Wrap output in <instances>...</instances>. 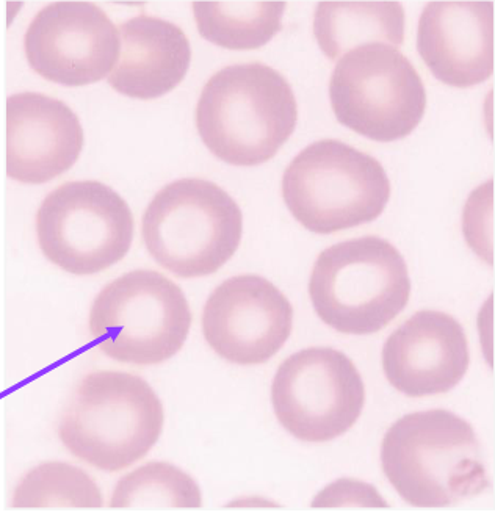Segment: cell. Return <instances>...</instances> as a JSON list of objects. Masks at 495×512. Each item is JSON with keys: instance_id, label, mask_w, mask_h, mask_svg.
<instances>
[{"instance_id": "cell-16", "label": "cell", "mask_w": 495, "mask_h": 512, "mask_svg": "<svg viewBox=\"0 0 495 512\" xmlns=\"http://www.w3.org/2000/svg\"><path fill=\"white\" fill-rule=\"evenodd\" d=\"M118 30L120 58L109 76L113 90L127 98L151 101L171 93L185 79L192 44L181 27L141 13Z\"/></svg>"}, {"instance_id": "cell-13", "label": "cell", "mask_w": 495, "mask_h": 512, "mask_svg": "<svg viewBox=\"0 0 495 512\" xmlns=\"http://www.w3.org/2000/svg\"><path fill=\"white\" fill-rule=\"evenodd\" d=\"M466 331L441 311H420L398 326L383 347L387 381L406 397L447 394L469 370Z\"/></svg>"}, {"instance_id": "cell-10", "label": "cell", "mask_w": 495, "mask_h": 512, "mask_svg": "<svg viewBox=\"0 0 495 512\" xmlns=\"http://www.w3.org/2000/svg\"><path fill=\"white\" fill-rule=\"evenodd\" d=\"M271 403L287 433L323 444L344 436L358 422L365 403L364 381L342 351L306 348L279 365Z\"/></svg>"}, {"instance_id": "cell-20", "label": "cell", "mask_w": 495, "mask_h": 512, "mask_svg": "<svg viewBox=\"0 0 495 512\" xmlns=\"http://www.w3.org/2000/svg\"><path fill=\"white\" fill-rule=\"evenodd\" d=\"M101 489L88 473L66 462H46L18 484L15 509H101Z\"/></svg>"}, {"instance_id": "cell-2", "label": "cell", "mask_w": 495, "mask_h": 512, "mask_svg": "<svg viewBox=\"0 0 495 512\" xmlns=\"http://www.w3.org/2000/svg\"><path fill=\"white\" fill-rule=\"evenodd\" d=\"M474 428L445 409L414 412L389 428L381 445L384 475L416 508H447L489 487Z\"/></svg>"}, {"instance_id": "cell-5", "label": "cell", "mask_w": 495, "mask_h": 512, "mask_svg": "<svg viewBox=\"0 0 495 512\" xmlns=\"http://www.w3.org/2000/svg\"><path fill=\"white\" fill-rule=\"evenodd\" d=\"M141 234L160 267L178 278H203L217 273L239 249L242 210L214 182L179 179L149 202Z\"/></svg>"}, {"instance_id": "cell-12", "label": "cell", "mask_w": 495, "mask_h": 512, "mask_svg": "<svg viewBox=\"0 0 495 512\" xmlns=\"http://www.w3.org/2000/svg\"><path fill=\"white\" fill-rule=\"evenodd\" d=\"M292 328V304L262 276L226 279L204 306V339L232 364H265L286 345Z\"/></svg>"}, {"instance_id": "cell-18", "label": "cell", "mask_w": 495, "mask_h": 512, "mask_svg": "<svg viewBox=\"0 0 495 512\" xmlns=\"http://www.w3.org/2000/svg\"><path fill=\"white\" fill-rule=\"evenodd\" d=\"M286 7V2L261 0L193 2V15L204 40L231 51H253L281 32Z\"/></svg>"}, {"instance_id": "cell-15", "label": "cell", "mask_w": 495, "mask_h": 512, "mask_svg": "<svg viewBox=\"0 0 495 512\" xmlns=\"http://www.w3.org/2000/svg\"><path fill=\"white\" fill-rule=\"evenodd\" d=\"M417 51L445 85L470 88L486 82L494 73V5L431 2L420 15Z\"/></svg>"}, {"instance_id": "cell-7", "label": "cell", "mask_w": 495, "mask_h": 512, "mask_svg": "<svg viewBox=\"0 0 495 512\" xmlns=\"http://www.w3.org/2000/svg\"><path fill=\"white\" fill-rule=\"evenodd\" d=\"M193 315L176 282L152 270H134L105 285L94 298L90 332L113 361L157 365L176 356Z\"/></svg>"}, {"instance_id": "cell-17", "label": "cell", "mask_w": 495, "mask_h": 512, "mask_svg": "<svg viewBox=\"0 0 495 512\" xmlns=\"http://www.w3.org/2000/svg\"><path fill=\"white\" fill-rule=\"evenodd\" d=\"M405 10L400 2H320L315 8L314 35L329 60L367 44L402 46Z\"/></svg>"}, {"instance_id": "cell-3", "label": "cell", "mask_w": 495, "mask_h": 512, "mask_svg": "<svg viewBox=\"0 0 495 512\" xmlns=\"http://www.w3.org/2000/svg\"><path fill=\"white\" fill-rule=\"evenodd\" d=\"M162 430V401L145 379L104 370L80 381L58 436L76 458L115 473L145 458Z\"/></svg>"}, {"instance_id": "cell-19", "label": "cell", "mask_w": 495, "mask_h": 512, "mask_svg": "<svg viewBox=\"0 0 495 512\" xmlns=\"http://www.w3.org/2000/svg\"><path fill=\"white\" fill-rule=\"evenodd\" d=\"M203 497L192 476L168 462L152 461L123 476L113 491L110 508L159 511L199 509Z\"/></svg>"}, {"instance_id": "cell-6", "label": "cell", "mask_w": 495, "mask_h": 512, "mask_svg": "<svg viewBox=\"0 0 495 512\" xmlns=\"http://www.w3.org/2000/svg\"><path fill=\"white\" fill-rule=\"evenodd\" d=\"M282 196L304 228L329 235L380 218L391 199V182L375 157L344 141L320 140L287 166Z\"/></svg>"}, {"instance_id": "cell-8", "label": "cell", "mask_w": 495, "mask_h": 512, "mask_svg": "<svg viewBox=\"0 0 495 512\" xmlns=\"http://www.w3.org/2000/svg\"><path fill=\"white\" fill-rule=\"evenodd\" d=\"M329 101L342 126L378 143L411 135L427 109V90L395 47L367 44L345 54L329 80Z\"/></svg>"}, {"instance_id": "cell-9", "label": "cell", "mask_w": 495, "mask_h": 512, "mask_svg": "<svg viewBox=\"0 0 495 512\" xmlns=\"http://www.w3.org/2000/svg\"><path fill=\"white\" fill-rule=\"evenodd\" d=\"M134 232L131 207L102 182H66L44 198L37 213L44 257L77 276L118 264L129 253Z\"/></svg>"}, {"instance_id": "cell-11", "label": "cell", "mask_w": 495, "mask_h": 512, "mask_svg": "<svg viewBox=\"0 0 495 512\" xmlns=\"http://www.w3.org/2000/svg\"><path fill=\"white\" fill-rule=\"evenodd\" d=\"M24 51L43 79L85 87L112 74L120 58V30L96 4L54 2L30 22Z\"/></svg>"}, {"instance_id": "cell-14", "label": "cell", "mask_w": 495, "mask_h": 512, "mask_svg": "<svg viewBox=\"0 0 495 512\" xmlns=\"http://www.w3.org/2000/svg\"><path fill=\"white\" fill-rule=\"evenodd\" d=\"M82 124L71 107L41 93L7 101V174L22 184H46L73 168L84 149Z\"/></svg>"}, {"instance_id": "cell-4", "label": "cell", "mask_w": 495, "mask_h": 512, "mask_svg": "<svg viewBox=\"0 0 495 512\" xmlns=\"http://www.w3.org/2000/svg\"><path fill=\"white\" fill-rule=\"evenodd\" d=\"M309 295L315 314L329 328L370 336L391 325L408 306V265L384 238H351L318 254Z\"/></svg>"}, {"instance_id": "cell-1", "label": "cell", "mask_w": 495, "mask_h": 512, "mask_svg": "<svg viewBox=\"0 0 495 512\" xmlns=\"http://www.w3.org/2000/svg\"><path fill=\"white\" fill-rule=\"evenodd\" d=\"M290 83L264 63L220 69L196 105L198 134L212 154L234 166H259L286 145L297 127Z\"/></svg>"}]
</instances>
